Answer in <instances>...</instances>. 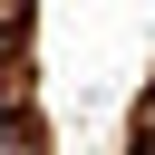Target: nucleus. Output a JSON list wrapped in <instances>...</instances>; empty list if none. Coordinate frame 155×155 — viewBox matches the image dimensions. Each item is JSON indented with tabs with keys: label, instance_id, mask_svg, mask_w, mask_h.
Segmentation results:
<instances>
[{
	"label": "nucleus",
	"instance_id": "1",
	"mask_svg": "<svg viewBox=\"0 0 155 155\" xmlns=\"http://www.w3.org/2000/svg\"><path fill=\"white\" fill-rule=\"evenodd\" d=\"M0 116H29V48H0Z\"/></svg>",
	"mask_w": 155,
	"mask_h": 155
},
{
	"label": "nucleus",
	"instance_id": "2",
	"mask_svg": "<svg viewBox=\"0 0 155 155\" xmlns=\"http://www.w3.org/2000/svg\"><path fill=\"white\" fill-rule=\"evenodd\" d=\"M0 155H48V145H39V126H29V116H0Z\"/></svg>",
	"mask_w": 155,
	"mask_h": 155
},
{
	"label": "nucleus",
	"instance_id": "3",
	"mask_svg": "<svg viewBox=\"0 0 155 155\" xmlns=\"http://www.w3.org/2000/svg\"><path fill=\"white\" fill-rule=\"evenodd\" d=\"M10 39H29V0H0V48Z\"/></svg>",
	"mask_w": 155,
	"mask_h": 155
}]
</instances>
